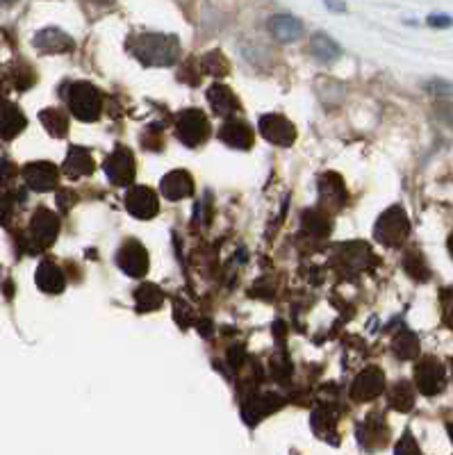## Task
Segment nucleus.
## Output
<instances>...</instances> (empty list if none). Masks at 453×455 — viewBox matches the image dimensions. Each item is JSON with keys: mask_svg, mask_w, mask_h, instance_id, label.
<instances>
[{"mask_svg": "<svg viewBox=\"0 0 453 455\" xmlns=\"http://www.w3.org/2000/svg\"><path fill=\"white\" fill-rule=\"evenodd\" d=\"M181 52V44L174 35H142L134 42V55L146 64H171Z\"/></svg>", "mask_w": 453, "mask_h": 455, "instance_id": "1", "label": "nucleus"}, {"mask_svg": "<svg viewBox=\"0 0 453 455\" xmlns=\"http://www.w3.org/2000/svg\"><path fill=\"white\" fill-rule=\"evenodd\" d=\"M415 378H417V387L419 392L426 394V396H435L444 389L447 385V371H444L442 364L433 357H426L422 364H417V371H415Z\"/></svg>", "mask_w": 453, "mask_h": 455, "instance_id": "2", "label": "nucleus"}, {"mask_svg": "<svg viewBox=\"0 0 453 455\" xmlns=\"http://www.w3.org/2000/svg\"><path fill=\"white\" fill-rule=\"evenodd\" d=\"M376 235L383 243L387 246H394V243H401V239L408 237V219L403 214V210L399 207H392L385 217H381L376 228Z\"/></svg>", "mask_w": 453, "mask_h": 455, "instance_id": "3", "label": "nucleus"}, {"mask_svg": "<svg viewBox=\"0 0 453 455\" xmlns=\"http://www.w3.org/2000/svg\"><path fill=\"white\" fill-rule=\"evenodd\" d=\"M269 32H271L279 42H299L301 36H303V23L289 14H276L271 16V21H269Z\"/></svg>", "mask_w": 453, "mask_h": 455, "instance_id": "4", "label": "nucleus"}, {"mask_svg": "<svg viewBox=\"0 0 453 455\" xmlns=\"http://www.w3.org/2000/svg\"><path fill=\"white\" fill-rule=\"evenodd\" d=\"M35 46L42 48V51L46 52H64V51H71L73 42H71V36L64 35L62 30L48 28V30H42L35 36Z\"/></svg>", "mask_w": 453, "mask_h": 455, "instance_id": "5", "label": "nucleus"}, {"mask_svg": "<svg viewBox=\"0 0 453 455\" xmlns=\"http://www.w3.org/2000/svg\"><path fill=\"white\" fill-rule=\"evenodd\" d=\"M383 389V376L381 371L371 369V371L362 373L356 380V389H353V396L360 398V401H367V398H374L376 394H381Z\"/></svg>", "mask_w": 453, "mask_h": 455, "instance_id": "6", "label": "nucleus"}, {"mask_svg": "<svg viewBox=\"0 0 453 455\" xmlns=\"http://www.w3.org/2000/svg\"><path fill=\"white\" fill-rule=\"evenodd\" d=\"M310 51L321 62H333V60L340 57V46L328 35H314L312 44H310Z\"/></svg>", "mask_w": 453, "mask_h": 455, "instance_id": "7", "label": "nucleus"}, {"mask_svg": "<svg viewBox=\"0 0 453 455\" xmlns=\"http://www.w3.org/2000/svg\"><path fill=\"white\" fill-rule=\"evenodd\" d=\"M390 403L397 410H401V412H408V410L412 408V403H415V392H412L410 385L399 383L397 387L392 389Z\"/></svg>", "mask_w": 453, "mask_h": 455, "instance_id": "8", "label": "nucleus"}, {"mask_svg": "<svg viewBox=\"0 0 453 455\" xmlns=\"http://www.w3.org/2000/svg\"><path fill=\"white\" fill-rule=\"evenodd\" d=\"M263 130H264V137H269V140L276 141V144H285V141H289V137L283 135V130H292V128L287 125V121L271 116V119L263 121Z\"/></svg>", "mask_w": 453, "mask_h": 455, "instance_id": "9", "label": "nucleus"}, {"mask_svg": "<svg viewBox=\"0 0 453 455\" xmlns=\"http://www.w3.org/2000/svg\"><path fill=\"white\" fill-rule=\"evenodd\" d=\"M394 348H397L399 357L408 360V357H415L419 353V341H417V337L412 335V332L406 331L397 337V341H394Z\"/></svg>", "mask_w": 453, "mask_h": 455, "instance_id": "10", "label": "nucleus"}, {"mask_svg": "<svg viewBox=\"0 0 453 455\" xmlns=\"http://www.w3.org/2000/svg\"><path fill=\"white\" fill-rule=\"evenodd\" d=\"M442 312H444V323L453 328V287L442 291Z\"/></svg>", "mask_w": 453, "mask_h": 455, "instance_id": "11", "label": "nucleus"}, {"mask_svg": "<svg viewBox=\"0 0 453 455\" xmlns=\"http://www.w3.org/2000/svg\"><path fill=\"white\" fill-rule=\"evenodd\" d=\"M394 455H422V451L417 449V444H415V440H412L410 435H406V437L399 442L397 453H394Z\"/></svg>", "mask_w": 453, "mask_h": 455, "instance_id": "12", "label": "nucleus"}, {"mask_svg": "<svg viewBox=\"0 0 453 455\" xmlns=\"http://www.w3.org/2000/svg\"><path fill=\"white\" fill-rule=\"evenodd\" d=\"M428 21H431V26H440V28L451 26V19H447V16H431Z\"/></svg>", "mask_w": 453, "mask_h": 455, "instance_id": "13", "label": "nucleus"}, {"mask_svg": "<svg viewBox=\"0 0 453 455\" xmlns=\"http://www.w3.org/2000/svg\"><path fill=\"white\" fill-rule=\"evenodd\" d=\"M326 5L330 7L333 12H344V3H337V0H324Z\"/></svg>", "mask_w": 453, "mask_h": 455, "instance_id": "14", "label": "nucleus"}, {"mask_svg": "<svg viewBox=\"0 0 453 455\" xmlns=\"http://www.w3.org/2000/svg\"><path fill=\"white\" fill-rule=\"evenodd\" d=\"M449 251H451V255H453V233H451V237H449Z\"/></svg>", "mask_w": 453, "mask_h": 455, "instance_id": "15", "label": "nucleus"}, {"mask_svg": "<svg viewBox=\"0 0 453 455\" xmlns=\"http://www.w3.org/2000/svg\"><path fill=\"white\" fill-rule=\"evenodd\" d=\"M12 3H14V0H0V7H3V5H12Z\"/></svg>", "mask_w": 453, "mask_h": 455, "instance_id": "16", "label": "nucleus"}]
</instances>
